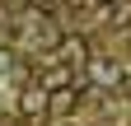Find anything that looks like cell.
Returning a JSON list of instances; mask_svg holds the SVG:
<instances>
[{
  "instance_id": "1",
  "label": "cell",
  "mask_w": 131,
  "mask_h": 126,
  "mask_svg": "<svg viewBox=\"0 0 131 126\" xmlns=\"http://www.w3.org/2000/svg\"><path fill=\"white\" fill-rule=\"evenodd\" d=\"M84 75H89V89H94V93L122 89V80H126V75H122V66H117L112 56H89V61H84Z\"/></svg>"
},
{
  "instance_id": "2",
  "label": "cell",
  "mask_w": 131,
  "mask_h": 126,
  "mask_svg": "<svg viewBox=\"0 0 131 126\" xmlns=\"http://www.w3.org/2000/svg\"><path fill=\"white\" fill-rule=\"evenodd\" d=\"M84 93H89V84L80 89V84H66V89H52L47 93V117H70L80 103H84Z\"/></svg>"
},
{
  "instance_id": "3",
  "label": "cell",
  "mask_w": 131,
  "mask_h": 126,
  "mask_svg": "<svg viewBox=\"0 0 131 126\" xmlns=\"http://www.w3.org/2000/svg\"><path fill=\"white\" fill-rule=\"evenodd\" d=\"M52 61H61V66H84V61H89V42L84 37H61L56 47H52Z\"/></svg>"
},
{
  "instance_id": "4",
  "label": "cell",
  "mask_w": 131,
  "mask_h": 126,
  "mask_svg": "<svg viewBox=\"0 0 131 126\" xmlns=\"http://www.w3.org/2000/svg\"><path fill=\"white\" fill-rule=\"evenodd\" d=\"M14 112H19L24 121H28V117H47V89H42V84H28V89L19 93V103H14Z\"/></svg>"
},
{
  "instance_id": "5",
  "label": "cell",
  "mask_w": 131,
  "mask_h": 126,
  "mask_svg": "<svg viewBox=\"0 0 131 126\" xmlns=\"http://www.w3.org/2000/svg\"><path fill=\"white\" fill-rule=\"evenodd\" d=\"M108 9L117 14V19H112V23H117V28H131V0H112Z\"/></svg>"
},
{
  "instance_id": "6",
  "label": "cell",
  "mask_w": 131,
  "mask_h": 126,
  "mask_svg": "<svg viewBox=\"0 0 131 126\" xmlns=\"http://www.w3.org/2000/svg\"><path fill=\"white\" fill-rule=\"evenodd\" d=\"M9 61H14V56H9V47H0V75L9 70Z\"/></svg>"
},
{
  "instance_id": "7",
  "label": "cell",
  "mask_w": 131,
  "mask_h": 126,
  "mask_svg": "<svg viewBox=\"0 0 131 126\" xmlns=\"http://www.w3.org/2000/svg\"><path fill=\"white\" fill-rule=\"evenodd\" d=\"M103 5H112V0H103Z\"/></svg>"
}]
</instances>
